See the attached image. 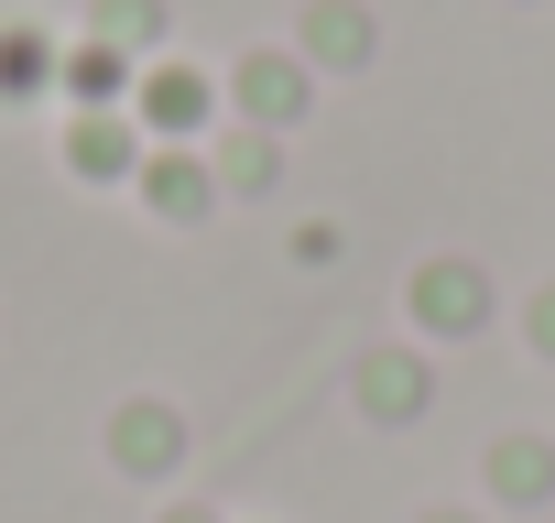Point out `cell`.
Instances as JSON below:
<instances>
[{
  "label": "cell",
  "mask_w": 555,
  "mask_h": 523,
  "mask_svg": "<svg viewBox=\"0 0 555 523\" xmlns=\"http://www.w3.org/2000/svg\"><path fill=\"white\" fill-rule=\"evenodd\" d=\"M120 458H175V425H164V414H131V425H120Z\"/></svg>",
  "instance_id": "obj_1"
}]
</instances>
